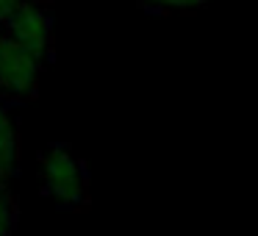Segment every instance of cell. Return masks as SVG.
Here are the masks:
<instances>
[{"instance_id": "cell-6", "label": "cell", "mask_w": 258, "mask_h": 236, "mask_svg": "<svg viewBox=\"0 0 258 236\" xmlns=\"http://www.w3.org/2000/svg\"><path fill=\"white\" fill-rule=\"evenodd\" d=\"M147 9L153 12H189V9H200L211 0H145Z\"/></svg>"}, {"instance_id": "cell-8", "label": "cell", "mask_w": 258, "mask_h": 236, "mask_svg": "<svg viewBox=\"0 0 258 236\" xmlns=\"http://www.w3.org/2000/svg\"><path fill=\"white\" fill-rule=\"evenodd\" d=\"M0 28H3V23H0Z\"/></svg>"}, {"instance_id": "cell-7", "label": "cell", "mask_w": 258, "mask_h": 236, "mask_svg": "<svg viewBox=\"0 0 258 236\" xmlns=\"http://www.w3.org/2000/svg\"><path fill=\"white\" fill-rule=\"evenodd\" d=\"M20 3H23V0H0V23H6V17L20 6Z\"/></svg>"}, {"instance_id": "cell-2", "label": "cell", "mask_w": 258, "mask_h": 236, "mask_svg": "<svg viewBox=\"0 0 258 236\" xmlns=\"http://www.w3.org/2000/svg\"><path fill=\"white\" fill-rule=\"evenodd\" d=\"M42 62L28 53L20 42L0 31V95L9 97H34L39 86Z\"/></svg>"}, {"instance_id": "cell-4", "label": "cell", "mask_w": 258, "mask_h": 236, "mask_svg": "<svg viewBox=\"0 0 258 236\" xmlns=\"http://www.w3.org/2000/svg\"><path fill=\"white\" fill-rule=\"evenodd\" d=\"M17 156H20V142H17V125H14L9 106L0 97V184L9 181L17 169Z\"/></svg>"}, {"instance_id": "cell-1", "label": "cell", "mask_w": 258, "mask_h": 236, "mask_svg": "<svg viewBox=\"0 0 258 236\" xmlns=\"http://www.w3.org/2000/svg\"><path fill=\"white\" fill-rule=\"evenodd\" d=\"M39 184L58 208L81 211L89 206V169L70 145L53 142L39 153Z\"/></svg>"}, {"instance_id": "cell-3", "label": "cell", "mask_w": 258, "mask_h": 236, "mask_svg": "<svg viewBox=\"0 0 258 236\" xmlns=\"http://www.w3.org/2000/svg\"><path fill=\"white\" fill-rule=\"evenodd\" d=\"M3 25H6V34L12 36L14 42H20V45L28 53H34L39 62H45L47 50H50V42H53V20L45 9L36 6V3L23 0V3L6 17Z\"/></svg>"}, {"instance_id": "cell-5", "label": "cell", "mask_w": 258, "mask_h": 236, "mask_svg": "<svg viewBox=\"0 0 258 236\" xmlns=\"http://www.w3.org/2000/svg\"><path fill=\"white\" fill-rule=\"evenodd\" d=\"M17 217H20L17 200H14V195L6 189V184H0V236H12L14 233Z\"/></svg>"}]
</instances>
